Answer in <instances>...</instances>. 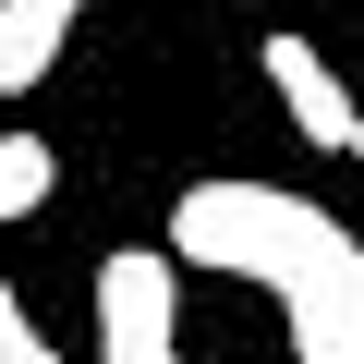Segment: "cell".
I'll list each match as a JSON object with an SVG mask.
<instances>
[{
    "label": "cell",
    "instance_id": "6da1fadb",
    "mask_svg": "<svg viewBox=\"0 0 364 364\" xmlns=\"http://www.w3.org/2000/svg\"><path fill=\"white\" fill-rule=\"evenodd\" d=\"M170 255L207 267V279L279 291V316H291V304H328V291H364V243H352L328 207L279 195V182H231V170L170 195Z\"/></svg>",
    "mask_w": 364,
    "mask_h": 364
},
{
    "label": "cell",
    "instance_id": "7a4b0ae2",
    "mask_svg": "<svg viewBox=\"0 0 364 364\" xmlns=\"http://www.w3.org/2000/svg\"><path fill=\"white\" fill-rule=\"evenodd\" d=\"M97 364H182V255H97Z\"/></svg>",
    "mask_w": 364,
    "mask_h": 364
},
{
    "label": "cell",
    "instance_id": "3957f363",
    "mask_svg": "<svg viewBox=\"0 0 364 364\" xmlns=\"http://www.w3.org/2000/svg\"><path fill=\"white\" fill-rule=\"evenodd\" d=\"M255 61H267V85H279V109L304 122V146H328V158H352V134H364V97L328 73V49L316 37H255Z\"/></svg>",
    "mask_w": 364,
    "mask_h": 364
},
{
    "label": "cell",
    "instance_id": "277c9868",
    "mask_svg": "<svg viewBox=\"0 0 364 364\" xmlns=\"http://www.w3.org/2000/svg\"><path fill=\"white\" fill-rule=\"evenodd\" d=\"M85 13H97V0H0V97H25Z\"/></svg>",
    "mask_w": 364,
    "mask_h": 364
},
{
    "label": "cell",
    "instance_id": "5b68a950",
    "mask_svg": "<svg viewBox=\"0 0 364 364\" xmlns=\"http://www.w3.org/2000/svg\"><path fill=\"white\" fill-rule=\"evenodd\" d=\"M291 364H364V291L291 304Z\"/></svg>",
    "mask_w": 364,
    "mask_h": 364
},
{
    "label": "cell",
    "instance_id": "8992f818",
    "mask_svg": "<svg viewBox=\"0 0 364 364\" xmlns=\"http://www.w3.org/2000/svg\"><path fill=\"white\" fill-rule=\"evenodd\" d=\"M49 182H61V158L37 134H0V231H13L25 207H49Z\"/></svg>",
    "mask_w": 364,
    "mask_h": 364
},
{
    "label": "cell",
    "instance_id": "52a82bcc",
    "mask_svg": "<svg viewBox=\"0 0 364 364\" xmlns=\"http://www.w3.org/2000/svg\"><path fill=\"white\" fill-rule=\"evenodd\" d=\"M0 364H73V352L25 316V291H13V279H0Z\"/></svg>",
    "mask_w": 364,
    "mask_h": 364
},
{
    "label": "cell",
    "instance_id": "ba28073f",
    "mask_svg": "<svg viewBox=\"0 0 364 364\" xmlns=\"http://www.w3.org/2000/svg\"><path fill=\"white\" fill-rule=\"evenodd\" d=\"M352 158H364V134H352Z\"/></svg>",
    "mask_w": 364,
    "mask_h": 364
}]
</instances>
